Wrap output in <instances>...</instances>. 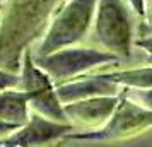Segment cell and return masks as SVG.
Masks as SVG:
<instances>
[{
  "label": "cell",
  "mask_w": 152,
  "mask_h": 147,
  "mask_svg": "<svg viewBox=\"0 0 152 147\" xmlns=\"http://www.w3.org/2000/svg\"><path fill=\"white\" fill-rule=\"evenodd\" d=\"M58 0H9L0 24V69L15 72L19 56L46 24Z\"/></svg>",
  "instance_id": "1"
},
{
  "label": "cell",
  "mask_w": 152,
  "mask_h": 147,
  "mask_svg": "<svg viewBox=\"0 0 152 147\" xmlns=\"http://www.w3.org/2000/svg\"><path fill=\"white\" fill-rule=\"evenodd\" d=\"M96 4L97 0H69L50 22L36 56H45L82 41L92 26Z\"/></svg>",
  "instance_id": "2"
},
{
  "label": "cell",
  "mask_w": 152,
  "mask_h": 147,
  "mask_svg": "<svg viewBox=\"0 0 152 147\" xmlns=\"http://www.w3.org/2000/svg\"><path fill=\"white\" fill-rule=\"evenodd\" d=\"M118 105L111 116L101 127L82 132H69L63 135V140H87V142H113L135 137L138 133L152 128V111L144 110L133 101L118 94Z\"/></svg>",
  "instance_id": "3"
},
{
  "label": "cell",
  "mask_w": 152,
  "mask_h": 147,
  "mask_svg": "<svg viewBox=\"0 0 152 147\" xmlns=\"http://www.w3.org/2000/svg\"><path fill=\"white\" fill-rule=\"evenodd\" d=\"M94 39L113 55L130 56L133 22L123 0H97L94 12Z\"/></svg>",
  "instance_id": "4"
},
{
  "label": "cell",
  "mask_w": 152,
  "mask_h": 147,
  "mask_svg": "<svg viewBox=\"0 0 152 147\" xmlns=\"http://www.w3.org/2000/svg\"><path fill=\"white\" fill-rule=\"evenodd\" d=\"M118 56L99 50L94 46H67V48L56 50L53 53L45 56H36L34 63L48 74V77L53 80V84H60L77 75H82L84 72L96 69L106 63L116 62Z\"/></svg>",
  "instance_id": "5"
},
{
  "label": "cell",
  "mask_w": 152,
  "mask_h": 147,
  "mask_svg": "<svg viewBox=\"0 0 152 147\" xmlns=\"http://www.w3.org/2000/svg\"><path fill=\"white\" fill-rule=\"evenodd\" d=\"M19 77H21L19 87L24 89L29 96L31 111L38 113L48 120H53V121L69 123V120L63 113L62 101L58 99L53 80L48 77L46 72H43L34 63V58L28 48L24 50V60L21 63Z\"/></svg>",
  "instance_id": "6"
},
{
  "label": "cell",
  "mask_w": 152,
  "mask_h": 147,
  "mask_svg": "<svg viewBox=\"0 0 152 147\" xmlns=\"http://www.w3.org/2000/svg\"><path fill=\"white\" fill-rule=\"evenodd\" d=\"M74 130L72 123L53 121L31 111L29 120L17 127L14 132L0 137V147H38L63 139L65 133Z\"/></svg>",
  "instance_id": "7"
},
{
  "label": "cell",
  "mask_w": 152,
  "mask_h": 147,
  "mask_svg": "<svg viewBox=\"0 0 152 147\" xmlns=\"http://www.w3.org/2000/svg\"><path fill=\"white\" fill-rule=\"evenodd\" d=\"M120 96H94L86 98L72 103H65L63 113L69 120V123L86 127V130H92L101 127L111 116L118 105Z\"/></svg>",
  "instance_id": "8"
},
{
  "label": "cell",
  "mask_w": 152,
  "mask_h": 147,
  "mask_svg": "<svg viewBox=\"0 0 152 147\" xmlns=\"http://www.w3.org/2000/svg\"><path fill=\"white\" fill-rule=\"evenodd\" d=\"M55 89L58 99L62 101V105H65L94 96H116L120 86L111 82L104 74H97V75H77L65 82L55 84Z\"/></svg>",
  "instance_id": "9"
},
{
  "label": "cell",
  "mask_w": 152,
  "mask_h": 147,
  "mask_svg": "<svg viewBox=\"0 0 152 147\" xmlns=\"http://www.w3.org/2000/svg\"><path fill=\"white\" fill-rule=\"evenodd\" d=\"M29 96L21 87L0 91V120L21 127L29 120Z\"/></svg>",
  "instance_id": "10"
},
{
  "label": "cell",
  "mask_w": 152,
  "mask_h": 147,
  "mask_svg": "<svg viewBox=\"0 0 152 147\" xmlns=\"http://www.w3.org/2000/svg\"><path fill=\"white\" fill-rule=\"evenodd\" d=\"M111 82L126 89H149L152 87V65L130 70H118L104 74Z\"/></svg>",
  "instance_id": "11"
},
{
  "label": "cell",
  "mask_w": 152,
  "mask_h": 147,
  "mask_svg": "<svg viewBox=\"0 0 152 147\" xmlns=\"http://www.w3.org/2000/svg\"><path fill=\"white\" fill-rule=\"evenodd\" d=\"M121 94L126 96L130 101H133L135 105H138L140 108L152 111V87H149V89H126L125 87Z\"/></svg>",
  "instance_id": "12"
},
{
  "label": "cell",
  "mask_w": 152,
  "mask_h": 147,
  "mask_svg": "<svg viewBox=\"0 0 152 147\" xmlns=\"http://www.w3.org/2000/svg\"><path fill=\"white\" fill-rule=\"evenodd\" d=\"M133 45H135V46H138V48L144 51L145 56H147V62L152 65V34H147V36L138 38V39H135V41H133Z\"/></svg>",
  "instance_id": "13"
},
{
  "label": "cell",
  "mask_w": 152,
  "mask_h": 147,
  "mask_svg": "<svg viewBox=\"0 0 152 147\" xmlns=\"http://www.w3.org/2000/svg\"><path fill=\"white\" fill-rule=\"evenodd\" d=\"M126 2L130 4L132 9H133L138 15H142V17H144V14H145V2H144V0H126Z\"/></svg>",
  "instance_id": "14"
},
{
  "label": "cell",
  "mask_w": 152,
  "mask_h": 147,
  "mask_svg": "<svg viewBox=\"0 0 152 147\" xmlns=\"http://www.w3.org/2000/svg\"><path fill=\"white\" fill-rule=\"evenodd\" d=\"M17 125H12V123H7V121H4V120H0V137H4V135H7V133L14 132Z\"/></svg>",
  "instance_id": "15"
},
{
  "label": "cell",
  "mask_w": 152,
  "mask_h": 147,
  "mask_svg": "<svg viewBox=\"0 0 152 147\" xmlns=\"http://www.w3.org/2000/svg\"><path fill=\"white\" fill-rule=\"evenodd\" d=\"M38 147H63V142H51V144H45V146H38Z\"/></svg>",
  "instance_id": "16"
},
{
  "label": "cell",
  "mask_w": 152,
  "mask_h": 147,
  "mask_svg": "<svg viewBox=\"0 0 152 147\" xmlns=\"http://www.w3.org/2000/svg\"><path fill=\"white\" fill-rule=\"evenodd\" d=\"M5 7V0H0V10Z\"/></svg>",
  "instance_id": "17"
}]
</instances>
